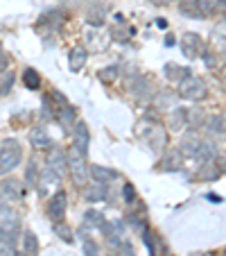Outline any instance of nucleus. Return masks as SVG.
Listing matches in <instances>:
<instances>
[{
  "mask_svg": "<svg viewBox=\"0 0 226 256\" xmlns=\"http://www.w3.org/2000/svg\"><path fill=\"white\" fill-rule=\"evenodd\" d=\"M20 159H23V145L18 140L7 138L0 143V174H7L18 168Z\"/></svg>",
  "mask_w": 226,
  "mask_h": 256,
  "instance_id": "obj_1",
  "label": "nucleus"
},
{
  "mask_svg": "<svg viewBox=\"0 0 226 256\" xmlns=\"http://www.w3.org/2000/svg\"><path fill=\"white\" fill-rule=\"evenodd\" d=\"M66 166L70 170V177L75 182V186H86V179H88V166H86V156L72 145L68 148L66 152Z\"/></svg>",
  "mask_w": 226,
  "mask_h": 256,
  "instance_id": "obj_2",
  "label": "nucleus"
},
{
  "mask_svg": "<svg viewBox=\"0 0 226 256\" xmlns=\"http://www.w3.org/2000/svg\"><path fill=\"white\" fill-rule=\"evenodd\" d=\"M179 93H181V98H186V100H190V102H199V100L206 98L208 86L202 78H197V75H188L186 80L179 82Z\"/></svg>",
  "mask_w": 226,
  "mask_h": 256,
  "instance_id": "obj_3",
  "label": "nucleus"
},
{
  "mask_svg": "<svg viewBox=\"0 0 226 256\" xmlns=\"http://www.w3.org/2000/svg\"><path fill=\"white\" fill-rule=\"evenodd\" d=\"M66 200H68L66 193H63V190H57V193L50 198L48 206H45V211H48V218L52 220L54 224H57V222H63V218H66V206H68Z\"/></svg>",
  "mask_w": 226,
  "mask_h": 256,
  "instance_id": "obj_4",
  "label": "nucleus"
},
{
  "mask_svg": "<svg viewBox=\"0 0 226 256\" xmlns=\"http://www.w3.org/2000/svg\"><path fill=\"white\" fill-rule=\"evenodd\" d=\"M45 166H48L50 170H52L57 177H61L63 170L68 168L66 166V154H63V150H59V148H50L48 154H45Z\"/></svg>",
  "mask_w": 226,
  "mask_h": 256,
  "instance_id": "obj_5",
  "label": "nucleus"
},
{
  "mask_svg": "<svg viewBox=\"0 0 226 256\" xmlns=\"http://www.w3.org/2000/svg\"><path fill=\"white\" fill-rule=\"evenodd\" d=\"M25 193L23 184H20L18 179H5L2 184H0V198H5L7 202H16L20 200Z\"/></svg>",
  "mask_w": 226,
  "mask_h": 256,
  "instance_id": "obj_6",
  "label": "nucleus"
},
{
  "mask_svg": "<svg viewBox=\"0 0 226 256\" xmlns=\"http://www.w3.org/2000/svg\"><path fill=\"white\" fill-rule=\"evenodd\" d=\"M72 136H75V148L86 156V152H88V127H86V122H82V120L75 122Z\"/></svg>",
  "mask_w": 226,
  "mask_h": 256,
  "instance_id": "obj_7",
  "label": "nucleus"
},
{
  "mask_svg": "<svg viewBox=\"0 0 226 256\" xmlns=\"http://www.w3.org/2000/svg\"><path fill=\"white\" fill-rule=\"evenodd\" d=\"M29 143H32V148H36V150H50V148H52L50 136L43 127H34V130L29 132Z\"/></svg>",
  "mask_w": 226,
  "mask_h": 256,
  "instance_id": "obj_8",
  "label": "nucleus"
},
{
  "mask_svg": "<svg viewBox=\"0 0 226 256\" xmlns=\"http://www.w3.org/2000/svg\"><path fill=\"white\" fill-rule=\"evenodd\" d=\"M84 198H86V202H102V200H106V184H100V182L86 184L84 186Z\"/></svg>",
  "mask_w": 226,
  "mask_h": 256,
  "instance_id": "obj_9",
  "label": "nucleus"
},
{
  "mask_svg": "<svg viewBox=\"0 0 226 256\" xmlns=\"http://www.w3.org/2000/svg\"><path fill=\"white\" fill-rule=\"evenodd\" d=\"M181 48H183V54H186V57H197L199 50H202V39H199L197 34H190V32H188L186 36H183Z\"/></svg>",
  "mask_w": 226,
  "mask_h": 256,
  "instance_id": "obj_10",
  "label": "nucleus"
},
{
  "mask_svg": "<svg viewBox=\"0 0 226 256\" xmlns=\"http://www.w3.org/2000/svg\"><path fill=\"white\" fill-rule=\"evenodd\" d=\"M84 64H86V48H82V46L72 48L70 54H68V68L72 72H77V70H82Z\"/></svg>",
  "mask_w": 226,
  "mask_h": 256,
  "instance_id": "obj_11",
  "label": "nucleus"
},
{
  "mask_svg": "<svg viewBox=\"0 0 226 256\" xmlns=\"http://www.w3.org/2000/svg\"><path fill=\"white\" fill-rule=\"evenodd\" d=\"M86 41H88V46H91L93 50H106L109 48V34H104V32H100V30H95V32H88L86 34Z\"/></svg>",
  "mask_w": 226,
  "mask_h": 256,
  "instance_id": "obj_12",
  "label": "nucleus"
},
{
  "mask_svg": "<svg viewBox=\"0 0 226 256\" xmlns=\"http://www.w3.org/2000/svg\"><path fill=\"white\" fill-rule=\"evenodd\" d=\"M129 88H131V93L138 98H147L149 93H152V86H149L147 78H143V75H136V78L129 82Z\"/></svg>",
  "mask_w": 226,
  "mask_h": 256,
  "instance_id": "obj_13",
  "label": "nucleus"
},
{
  "mask_svg": "<svg viewBox=\"0 0 226 256\" xmlns=\"http://www.w3.org/2000/svg\"><path fill=\"white\" fill-rule=\"evenodd\" d=\"M199 145H202V138H197V136H186V138L181 140V154L186 156H193V159H197V152H199Z\"/></svg>",
  "mask_w": 226,
  "mask_h": 256,
  "instance_id": "obj_14",
  "label": "nucleus"
},
{
  "mask_svg": "<svg viewBox=\"0 0 226 256\" xmlns=\"http://www.w3.org/2000/svg\"><path fill=\"white\" fill-rule=\"evenodd\" d=\"M57 120L61 122L63 127H75V122H77V112L68 104H61L57 112Z\"/></svg>",
  "mask_w": 226,
  "mask_h": 256,
  "instance_id": "obj_15",
  "label": "nucleus"
},
{
  "mask_svg": "<svg viewBox=\"0 0 226 256\" xmlns=\"http://www.w3.org/2000/svg\"><path fill=\"white\" fill-rule=\"evenodd\" d=\"M204 127H206L211 134H222V132L226 130V120L220 114H211V116L204 118Z\"/></svg>",
  "mask_w": 226,
  "mask_h": 256,
  "instance_id": "obj_16",
  "label": "nucleus"
},
{
  "mask_svg": "<svg viewBox=\"0 0 226 256\" xmlns=\"http://www.w3.org/2000/svg\"><path fill=\"white\" fill-rule=\"evenodd\" d=\"M91 174L100 184H109L111 179H118L116 170H109V168H104V166H91Z\"/></svg>",
  "mask_w": 226,
  "mask_h": 256,
  "instance_id": "obj_17",
  "label": "nucleus"
},
{
  "mask_svg": "<svg viewBox=\"0 0 226 256\" xmlns=\"http://www.w3.org/2000/svg\"><path fill=\"white\" fill-rule=\"evenodd\" d=\"M104 216H102L100 211H95V208H88L86 213H84V224H86L88 229H102L104 227Z\"/></svg>",
  "mask_w": 226,
  "mask_h": 256,
  "instance_id": "obj_18",
  "label": "nucleus"
},
{
  "mask_svg": "<svg viewBox=\"0 0 226 256\" xmlns=\"http://www.w3.org/2000/svg\"><path fill=\"white\" fill-rule=\"evenodd\" d=\"M165 78L168 80H174V82H181V80H186L190 72H188V68L183 66H177V64H165Z\"/></svg>",
  "mask_w": 226,
  "mask_h": 256,
  "instance_id": "obj_19",
  "label": "nucleus"
},
{
  "mask_svg": "<svg viewBox=\"0 0 226 256\" xmlns=\"http://www.w3.org/2000/svg\"><path fill=\"white\" fill-rule=\"evenodd\" d=\"M186 125H188V112L186 109H174L172 116H170V127H172L174 132H179Z\"/></svg>",
  "mask_w": 226,
  "mask_h": 256,
  "instance_id": "obj_20",
  "label": "nucleus"
},
{
  "mask_svg": "<svg viewBox=\"0 0 226 256\" xmlns=\"http://www.w3.org/2000/svg\"><path fill=\"white\" fill-rule=\"evenodd\" d=\"M23 250L27 256H36L39 254V240H36V236H34L32 232H25L23 234Z\"/></svg>",
  "mask_w": 226,
  "mask_h": 256,
  "instance_id": "obj_21",
  "label": "nucleus"
},
{
  "mask_svg": "<svg viewBox=\"0 0 226 256\" xmlns=\"http://www.w3.org/2000/svg\"><path fill=\"white\" fill-rule=\"evenodd\" d=\"M23 82L27 88H32V91H36V88L41 86V78H39V72L34 70V68H25L23 72Z\"/></svg>",
  "mask_w": 226,
  "mask_h": 256,
  "instance_id": "obj_22",
  "label": "nucleus"
},
{
  "mask_svg": "<svg viewBox=\"0 0 226 256\" xmlns=\"http://www.w3.org/2000/svg\"><path fill=\"white\" fill-rule=\"evenodd\" d=\"M82 250H84V256H100V245L88 234L82 236Z\"/></svg>",
  "mask_w": 226,
  "mask_h": 256,
  "instance_id": "obj_23",
  "label": "nucleus"
},
{
  "mask_svg": "<svg viewBox=\"0 0 226 256\" xmlns=\"http://www.w3.org/2000/svg\"><path fill=\"white\" fill-rule=\"evenodd\" d=\"M54 234H57L61 240H66V242H72V240H75V236H72V229L68 227L66 222H57V224H54Z\"/></svg>",
  "mask_w": 226,
  "mask_h": 256,
  "instance_id": "obj_24",
  "label": "nucleus"
},
{
  "mask_svg": "<svg viewBox=\"0 0 226 256\" xmlns=\"http://www.w3.org/2000/svg\"><path fill=\"white\" fill-rule=\"evenodd\" d=\"M61 20H63V16H61V12H59V10H50V12H45V14H43V23L52 25V28H57Z\"/></svg>",
  "mask_w": 226,
  "mask_h": 256,
  "instance_id": "obj_25",
  "label": "nucleus"
},
{
  "mask_svg": "<svg viewBox=\"0 0 226 256\" xmlns=\"http://www.w3.org/2000/svg\"><path fill=\"white\" fill-rule=\"evenodd\" d=\"M25 182H27L29 188L39 184V182H36V166H34V161H29L27 164V170H25Z\"/></svg>",
  "mask_w": 226,
  "mask_h": 256,
  "instance_id": "obj_26",
  "label": "nucleus"
},
{
  "mask_svg": "<svg viewBox=\"0 0 226 256\" xmlns=\"http://www.w3.org/2000/svg\"><path fill=\"white\" fill-rule=\"evenodd\" d=\"M120 72V68L118 66H106L100 70V80L102 82H111V80H116V75Z\"/></svg>",
  "mask_w": 226,
  "mask_h": 256,
  "instance_id": "obj_27",
  "label": "nucleus"
},
{
  "mask_svg": "<svg viewBox=\"0 0 226 256\" xmlns=\"http://www.w3.org/2000/svg\"><path fill=\"white\" fill-rule=\"evenodd\" d=\"M122 198H125L127 204H136V188L131 184H125L122 186Z\"/></svg>",
  "mask_w": 226,
  "mask_h": 256,
  "instance_id": "obj_28",
  "label": "nucleus"
},
{
  "mask_svg": "<svg viewBox=\"0 0 226 256\" xmlns=\"http://www.w3.org/2000/svg\"><path fill=\"white\" fill-rule=\"evenodd\" d=\"M197 7H199V14H202V18H204V16H211L213 10H215L211 0H197Z\"/></svg>",
  "mask_w": 226,
  "mask_h": 256,
  "instance_id": "obj_29",
  "label": "nucleus"
},
{
  "mask_svg": "<svg viewBox=\"0 0 226 256\" xmlns=\"http://www.w3.org/2000/svg\"><path fill=\"white\" fill-rule=\"evenodd\" d=\"M14 242H16V236H11L9 232H5V229L0 227V245H11L14 247Z\"/></svg>",
  "mask_w": 226,
  "mask_h": 256,
  "instance_id": "obj_30",
  "label": "nucleus"
},
{
  "mask_svg": "<svg viewBox=\"0 0 226 256\" xmlns=\"http://www.w3.org/2000/svg\"><path fill=\"white\" fill-rule=\"evenodd\" d=\"M7 64H9V62H7V54L2 52V48H0V70H5Z\"/></svg>",
  "mask_w": 226,
  "mask_h": 256,
  "instance_id": "obj_31",
  "label": "nucleus"
},
{
  "mask_svg": "<svg viewBox=\"0 0 226 256\" xmlns=\"http://www.w3.org/2000/svg\"><path fill=\"white\" fill-rule=\"evenodd\" d=\"M122 247V252H125V256H134V254H131V245H127V242H125V245H120Z\"/></svg>",
  "mask_w": 226,
  "mask_h": 256,
  "instance_id": "obj_32",
  "label": "nucleus"
},
{
  "mask_svg": "<svg viewBox=\"0 0 226 256\" xmlns=\"http://www.w3.org/2000/svg\"><path fill=\"white\" fill-rule=\"evenodd\" d=\"M156 25H159V28H161V30H165V28H168V23H165V20H163V18H159V20H156Z\"/></svg>",
  "mask_w": 226,
  "mask_h": 256,
  "instance_id": "obj_33",
  "label": "nucleus"
},
{
  "mask_svg": "<svg viewBox=\"0 0 226 256\" xmlns=\"http://www.w3.org/2000/svg\"><path fill=\"white\" fill-rule=\"evenodd\" d=\"M197 256H215V254H211V252H204V254H197Z\"/></svg>",
  "mask_w": 226,
  "mask_h": 256,
  "instance_id": "obj_34",
  "label": "nucleus"
},
{
  "mask_svg": "<svg viewBox=\"0 0 226 256\" xmlns=\"http://www.w3.org/2000/svg\"><path fill=\"white\" fill-rule=\"evenodd\" d=\"M217 2H220V5H224V7H226V0H217Z\"/></svg>",
  "mask_w": 226,
  "mask_h": 256,
  "instance_id": "obj_35",
  "label": "nucleus"
},
{
  "mask_svg": "<svg viewBox=\"0 0 226 256\" xmlns=\"http://www.w3.org/2000/svg\"><path fill=\"white\" fill-rule=\"evenodd\" d=\"M224 80H226V64H224Z\"/></svg>",
  "mask_w": 226,
  "mask_h": 256,
  "instance_id": "obj_36",
  "label": "nucleus"
}]
</instances>
